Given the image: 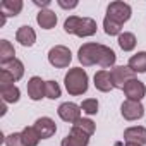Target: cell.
<instances>
[{
    "mask_svg": "<svg viewBox=\"0 0 146 146\" xmlns=\"http://www.w3.org/2000/svg\"><path fill=\"white\" fill-rule=\"evenodd\" d=\"M4 143H5V146H26V143H24L21 132H12V134H9L7 137H4Z\"/></svg>",
    "mask_w": 146,
    "mask_h": 146,
    "instance_id": "28",
    "label": "cell"
},
{
    "mask_svg": "<svg viewBox=\"0 0 146 146\" xmlns=\"http://www.w3.org/2000/svg\"><path fill=\"white\" fill-rule=\"evenodd\" d=\"M124 141L125 143H137V144H146V129L141 125H134L124 131Z\"/></svg>",
    "mask_w": 146,
    "mask_h": 146,
    "instance_id": "14",
    "label": "cell"
},
{
    "mask_svg": "<svg viewBox=\"0 0 146 146\" xmlns=\"http://www.w3.org/2000/svg\"><path fill=\"white\" fill-rule=\"evenodd\" d=\"M81 110L88 115H95L98 113V100L96 98H88L81 103Z\"/></svg>",
    "mask_w": 146,
    "mask_h": 146,
    "instance_id": "26",
    "label": "cell"
},
{
    "mask_svg": "<svg viewBox=\"0 0 146 146\" xmlns=\"http://www.w3.org/2000/svg\"><path fill=\"white\" fill-rule=\"evenodd\" d=\"M131 14H132V11H131L129 4H125V2H112L108 5V9H107L105 17H108V19L119 23V24H124V23H127L131 19Z\"/></svg>",
    "mask_w": 146,
    "mask_h": 146,
    "instance_id": "5",
    "label": "cell"
},
{
    "mask_svg": "<svg viewBox=\"0 0 146 146\" xmlns=\"http://www.w3.org/2000/svg\"><path fill=\"white\" fill-rule=\"evenodd\" d=\"M136 43H137V40H136V36H134L132 33H122V35L119 36V46H120L124 52L134 50V48H136Z\"/></svg>",
    "mask_w": 146,
    "mask_h": 146,
    "instance_id": "22",
    "label": "cell"
},
{
    "mask_svg": "<svg viewBox=\"0 0 146 146\" xmlns=\"http://www.w3.org/2000/svg\"><path fill=\"white\" fill-rule=\"evenodd\" d=\"M33 127L36 129V132L40 134L41 139H48V137H52V136L55 134V131H57V125H55V122H53L50 117H40V119L35 122Z\"/></svg>",
    "mask_w": 146,
    "mask_h": 146,
    "instance_id": "12",
    "label": "cell"
},
{
    "mask_svg": "<svg viewBox=\"0 0 146 146\" xmlns=\"http://www.w3.org/2000/svg\"><path fill=\"white\" fill-rule=\"evenodd\" d=\"M125 146H141V144H137V143H125Z\"/></svg>",
    "mask_w": 146,
    "mask_h": 146,
    "instance_id": "33",
    "label": "cell"
},
{
    "mask_svg": "<svg viewBox=\"0 0 146 146\" xmlns=\"http://www.w3.org/2000/svg\"><path fill=\"white\" fill-rule=\"evenodd\" d=\"M64 83H65V90L72 96H79L88 91V74L81 67L69 69V72L64 78Z\"/></svg>",
    "mask_w": 146,
    "mask_h": 146,
    "instance_id": "3",
    "label": "cell"
},
{
    "mask_svg": "<svg viewBox=\"0 0 146 146\" xmlns=\"http://www.w3.org/2000/svg\"><path fill=\"white\" fill-rule=\"evenodd\" d=\"M72 125L78 127V129H81V131L86 132L88 136H93V134H95V129H96V125H95L93 120H90V119H83V117H81L79 120H76Z\"/></svg>",
    "mask_w": 146,
    "mask_h": 146,
    "instance_id": "24",
    "label": "cell"
},
{
    "mask_svg": "<svg viewBox=\"0 0 146 146\" xmlns=\"http://www.w3.org/2000/svg\"><path fill=\"white\" fill-rule=\"evenodd\" d=\"M58 117L69 124H74L76 120L81 119V105H76V103H72V102H65L58 107L57 110Z\"/></svg>",
    "mask_w": 146,
    "mask_h": 146,
    "instance_id": "7",
    "label": "cell"
},
{
    "mask_svg": "<svg viewBox=\"0 0 146 146\" xmlns=\"http://www.w3.org/2000/svg\"><path fill=\"white\" fill-rule=\"evenodd\" d=\"M129 69L134 72H139V74H144L146 72V52H137L136 55H132L129 58Z\"/></svg>",
    "mask_w": 146,
    "mask_h": 146,
    "instance_id": "18",
    "label": "cell"
},
{
    "mask_svg": "<svg viewBox=\"0 0 146 146\" xmlns=\"http://www.w3.org/2000/svg\"><path fill=\"white\" fill-rule=\"evenodd\" d=\"M16 40L23 46H33L35 41H36V33L31 26H21L16 33Z\"/></svg>",
    "mask_w": 146,
    "mask_h": 146,
    "instance_id": "15",
    "label": "cell"
},
{
    "mask_svg": "<svg viewBox=\"0 0 146 146\" xmlns=\"http://www.w3.org/2000/svg\"><path fill=\"white\" fill-rule=\"evenodd\" d=\"M0 96H2V102H5V103H16L21 98V91L14 84H11V86H0Z\"/></svg>",
    "mask_w": 146,
    "mask_h": 146,
    "instance_id": "20",
    "label": "cell"
},
{
    "mask_svg": "<svg viewBox=\"0 0 146 146\" xmlns=\"http://www.w3.org/2000/svg\"><path fill=\"white\" fill-rule=\"evenodd\" d=\"M103 28H105V33L110 35V36H117V35L120 36L122 35V24H119V23H115L108 17L103 19Z\"/></svg>",
    "mask_w": 146,
    "mask_h": 146,
    "instance_id": "25",
    "label": "cell"
},
{
    "mask_svg": "<svg viewBox=\"0 0 146 146\" xmlns=\"http://www.w3.org/2000/svg\"><path fill=\"white\" fill-rule=\"evenodd\" d=\"M45 91H46V98H50V100H57L62 93L57 81H46V90Z\"/></svg>",
    "mask_w": 146,
    "mask_h": 146,
    "instance_id": "27",
    "label": "cell"
},
{
    "mask_svg": "<svg viewBox=\"0 0 146 146\" xmlns=\"http://www.w3.org/2000/svg\"><path fill=\"white\" fill-rule=\"evenodd\" d=\"M70 60H72V53H70V50H69L67 46H64V45H55V46L50 48V52H48V62H50L53 67H57V69L69 67Z\"/></svg>",
    "mask_w": 146,
    "mask_h": 146,
    "instance_id": "4",
    "label": "cell"
},
{
    "mask_svg": "<svg viewBox=\"0 0 146 146\" xmlns=\"http://www.w3.org/2000/svg\"><path fill=\"white\" fill-rule=\"evenodd\" d=\"M14 83H16V79L9 74L7 70L5 69H0V86H11Z\"/></svg>",
    "mask_w": 146,
    "mask_h": 146,
    "instance_id": "29",
    "label": "cell"
},
{
    "mask_svg": "<svg viewBox=\"0 0 146 146\" xmlns=\"http://www.w3.org/2000/svg\"><path fill=\"white\" fill-rule=\"evenodd\" d=\"M4 24H5V16H4L2 12H0V28H2Z\"/></svg>",
    "mask_w": 146,
    "mask_h": 146,
    "instance_id": "32",
    "label": "cell"
},
{
    "mask_svg": "<svg viewBox=\"0 0 146 146\" xmlns=\"http://www.w3.org/2000/svg\"><path fill=\"white\" fill-rule=\"evenodd\" d=\"M95 86H96V90H100L103 93H108V91H112L115 88L113 86V81H112L110 70L102 69V70L96 72V74H95Z\"/></svg>",
    "mask_w": 146,
    "mask_h": 146,
    "instance_id": "13",
    "label": "cell"
},
{
    "mask_svg": "<svg viewBox=\"0 0 146 146\" xmlns=\"http://www.w3.org/2000/svg\"><path fill=\"white\" fill-rule=\"evenodd\" d=\"M16 50H14V45L9 41V40H0V62L2 65L12 62L16 57Z\"/></svg>",
    "mask_w": 146,
    "mask_h": 146,
    "instance_id": "19",
    "label": "cell"
},
{
    "mask_svg": "<svg viewBox=\"0 0 146 146\" xmlns=\"http://www.w3.org/2000/svg\"><path fill=\"white\" fill-rule=\"evenodd\" d=\"M122 91L125 93L127 100L141 102V100L144 98V95H146V86H144V83H141L137 78H134V79H131V81L124 86Z\"/></svg>",
    "mask_w": 146,
    "mask_h": 146,
    "instance_id": "10",
    "label": "cell"
},
{
    "mask_svg": "<svg viewBox=\"0 0 146 146\" xmlns=\"http://www.w3.org/2000/svg\"><path fill=\"white\" fill-rule=\"evenodd\" d=\"M5 112H7V103H5V102H2V110H0V113L5 115Z\"/></svg>",
    "mask_w": 146,
    "mask_h": 146,
    "instance_id": "31",
    "label": "cell"
},
{
    "mask_svg": "<svg viewBox=\"0 0 146 146\" xmlns=\"http://www.w3.org/2000/svg\"><path fill=\"white\" fill-rule=\"evenodd\" d=\"M78 58L84 67L98 64L102 69L107 70L108 67H113L117 55L110 46H105L102 43H84L78 52Z\"/></svg>",
    "mask_w": 146,
    "mask_h": 146,
    "instance_id": "1",
    "label": "cell"
},
{
    "mask_svg": "<svg viewBox=\"0 0 146 146\" xmlns=\"http://www.w3.org/2000/svg\"><path fill=\"white\" fill-rule=\"evenodd\" d=\"M46 81H43L41 78H38V76H33L29 81H28V95H29V98L31 100H35V102H38V100H41L43 96H46Z\"/></svg>",
    "mask_w": 146,
    "mask_h": 146,
    "instance_id": "11",
    "label": "cell"
},
{
    "mask_svg": "<svg viewBox=\"0 0 146 146\" xmlns=\"http://www.w3.org/2000/svg\"><path fill=\"white\" fill-rule=\"evenodd\" d=\"M21 134H23V139H24L26 146H38V143H40V139H41L35 127H24Z\"/></svg>",
    "mask_w": 146,
    "mask_h": 146,
    "instance_id": "23",
    "label": "cell"
},
{
    "mask_svg": "<svg viewBox=\"0 0 146 146\" xmlns=\"http://www.w3.org/2000/svg\"><path fill=\"white\" fill-rule=\"evenodd\" d=\"M90 137H91V136H88V134L83 132L81 129H78V127L72 125L70 132L62 139L60 146H88V144H90Z\"/></svg>",
    "mask_w": 146,
    "mask_h": 146,
    "instance_id": "9",
    "label": "cell"
},
{
    "mask_svg": "<svg viewBox=\"0 0 146 146\" xmlns=\"http://www.w3.org/2000/svg\"><path fill=\"white\" fill-rule=\"evenodd\" d=\"M58 5L62 7V9H74V7H78V2H62V0H58Z\"/></svg>",
    "mask_w": 146,
    "mask_h": 146,
    "instance_id": "30",
    "label": "cell"
},
{
    "mask_svg": "<svg viewBox=\"0 0 146 146\" xmlns=\"http://www.w3.org/2000/svg\"><path fill=\"white\" fill-rule=\"evenodd\" d=\"M36 23L43 28V29H52L57 24V14L48 11V9H41L36 16Z\"/></svg>",
    "mask_w": 146,
    "mask_h": 146,
    "instance_id": "16",
    "label": "cell"
},
{
    "mask_svg": "<svg viewBox=\"0 0 146 146\" xmlns=\"http://www.w3.org/2000/svg\"><path fill=\"white\" fill-rule=\"evenodd\" d=\"M23 11V2L21 0H4L0 4V12H2L5 17H12L17 16Z\"/></svg>",
    "mask_w": 146,
    "mask_h": 146,
    "instance_id": "17",
    "label": "cell"
},
{
    "mask_svg": "<svg viewBox=\"0 0 146 146\" xmlns=\"http://www.w3.org/2000/svg\"><path fill=\"white\" fill-rule=\"evenodd\" d=\"M110 74H112L113 86L119 88V90H124V86H125L131 79H134V72L129 69V65H117V67H112Z\"/></svg>",
    "mask_w": 146,
    "mask_h": 146,
    "instance_id": "6",
    "label": "cell"
},
{
    "mask_svg": "<svg viewBox=\"0 0 146 146\" xmlns=\"http://www.w3.org/2000/svg\"><path fill=\"white\" fill-rule=\"evenodd\" d=\"M120 113L125 120H137L144 115V107L141 105V102H134V100H125L120 105Z\"/></svg>",
    "mask_w": 146,
    "mask_h": 146,
    "instance_id": "8",
    "label": "cell"
},
{
    "mask_svg": "<svg viewBox=\"0 0 146 146\" xmlns=\"http://www.w3.org/2000/svg\"><path fill=\"white\" fill-rule=\"evenodd\" d=\"M2 69H5L9 74L16 79V81H19L23 76H24V65H23V62L19 60V58H14L12 62H9V64H5V65H2Z\"/></svg>",
    "mask_w": 146,
    "mask_h": 146,
    "instance_id": "21",
    "label": "cell"
},
{
    "mask_svg": "<svg viewBox=\"0 0 146 146\" xmlns=\"http://www.w3.org/2000/svg\"><path fill=\"white\" fill-rule=\"evenodd\" d=\"M64 29L69 35H76L81 38L93 36L96 33V21L91 17H79V16H70L64 23Z\"/></svg>",
    "mask_w": 146,
    "mask_h": 146,
    "instance_id": "2",
    "label": "cell"
}]
</instances>
